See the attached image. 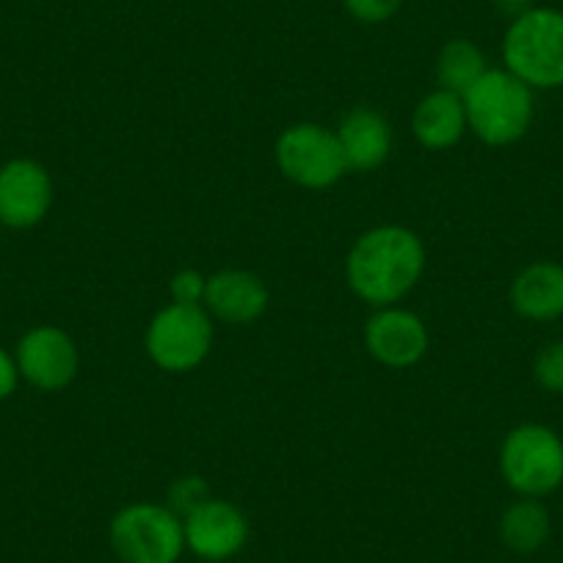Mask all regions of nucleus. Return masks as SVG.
<instances>
[{"label": "nucleus", "instance_id": "dca6fc26", "mask_svg": "<svg viewBox=\"0 0 563 563\" xmlns=\"http://www.w3.org/2000/svg\"><path fill=\"white\" fill-rule=\"evenodd\" d=\"M550 511L536 497H519L500 517L503 544L511 552H519V555H530V552L541 550L550 539Z\"/></svg>", "mask_w": 563, "mask_h": 563}, {"label": "nucleus", "instance_id": "20e7f679", "mask_svg": "<svg viewBox=\"0 0 563 563\" xmlns=\"http://www.w3.org/2000/svg\"><path fill=\"white\" fill-rule=\"evenodd\" d=\"M108 539L122 563H177L186 552L183 519L166 503H130L113 514Z\"/></svg>", "mask_w": 563, "mask_h": 563}, {"label": "nucleus", "instance_id": "412c9836", "mask_svg": "<svg viewBox=\"0 0 563 563\" xmlns=\"http://www.w3.org/2000/svg\"><path fill=\"white\" fill-rule=\"evenodd\" d=\"M343 7L360 23L378 25L393 20L400 12V7H404V0H343Z\"/></svg>", "mask_w": 563, "mask_h": 563}, {"label": "nucleus", "instance_id": "9d476101", "mask_svg": "<svg viewBox=\"0 0 563 563\" xmlns=\"http://www.w3.org/2000/svg\"><path fill=\"white\" fill-rule=\"evenodd\" d=\"M53 208V177L40 161L12 158L0 166V224L31 230Z\"/></svg>", "mask_w": 563, "mask_h": 563}, {"label": "nucleus", "instance_id": "9b49d317", "mask_svg": "<svg viewBox=\"0 0 563 563\" xmlns=\"http://www.w3.org/2000/svg\"><path fill=\"white\" fill-rule=\"evenodd\" d=\"M186 550L199 561L224 563L235 558L249 541V519L235 503L210 497L183 519Z\"/></svg>", "mask_w": 563, "mask_h": 563}, {"label": "nucleus", "instance_id": "4be33fe9", "mask_svg": "<svg viewBox=\"0 0 563 563\" xmlns=\"http://www.w3.org/2000/svg\"><path fill=\"white\" fill-rule=\"evenodd\" d=\"M23 382L20 378L18 360H14L12 351H7L0 345V400H9L14 393H18V384Z\"/></svg>", "mask_w": 563, "mask_h": 563}, {"label": "nucleus", "instance_id": "2eb2a0df", "mask_svg": "<svg viewBox=\"0 0 563 563\" xmlns=\"http://www.w3.org/2000/svg\"><path fill=\"white\" fill-rule=\"evenodd\" d=\"M511 307L528 321H555L563 316V265L539 260L514 276Z\"/></svg>", "mask_w": 563, "mask_h": 563}, {"label": "nucleus", "instance_id": "6e6552de", "mask_svg": "<svg viewBox=\"0 0 563 563\" xmlns=\"http://www.w3.org/2000/svg\"><path fill=\"white\" fill-rule=\"evenodd\" d=\"M14 360L20 378L40 393H62L78 378L80 371L78 343L62 327L51 323L29 329L20 338Z\"/></svg>", "mask_w": 563, "mask_h": 563}, {"label": "nucleus", "instance_id": "ddd939ff", "mask_svg": "<svg viewBox=\"0 0 563 563\" xmlns=\"http://www.w3.org/2000/svg\"><path fill=\"white\" fill-rule=\"evenodd\" d=\"M338 141L349 172H376L393 155V128L373 108H354L338 124Z\"/></svg>", "mask_w": 563, "mask_h": 563}, {"label": "nucleus", "instance_id": "4468645a", "mask_svg": "<svg viewBox=\"0 0 563 563\" xmlns=\"http://www.w3.org/2000/svg\"><path fill=\"white\" fill-rule=\"evenodd\" d=\"M411 133L431 153H445L456 147L464 133H470L462 95H453L448 89L429 91L411 113Z\"/></svg>", "mask_w": 563, "mask_h": 563}, {"label": "nucleus", "instance_id": "f03ea898", "mask_svg": "<svg viewBox=\"0 0 563 563\" xmlns=\"http://www.w3.org/2000/svg\"><path fill=\"white\" fill-rule=\"evenodd\" d=\"M467 111V130L486 147H511L533 124V89L517 75L503 69H486L462 95Z\"/></svg>", "mask_w": 563, "mask_h": 563}, {"label": "nucleus", "instance_id": "f3484780", "mask_svg": "<svg viewBox=\"0 0 563 563\" xmlns=\"http://www.w3.org/2000/svg\"><path fill=\"white\" fill-rule=\"evenodd\" d=\"M489 69L484 51L470 40H451L437 58V78L440 89L464 95L481 75Z\"/></svg>", "mask_w": 563, "mask_h": 563}, {"label": "nucleus", "instance_id": "6ab92c4d", "mask_svg": "<svg viewBox=\"0 0 563 563\" xmlns=\"http://www.w3.org/2000/svg\"><path fill=\"white\" fill-rule=\"evenodd\" d=\"M536 384L547 393L563 395V340L547 343L533 362Z\"/></svg>", "mask_w": 563, "mask_h": 563}, {"label": "nucleus", "instance_id": "a211bd4d", "mask_svg": "<svg viewBox=\"0 0 563 563\" xmlns=\"http://www.w3.org/2000/svg\"><path fill=\"white\" fill-rule=\"evenodd\" d=\"M210 486L202 475H180L177 481H172L169 492H166V506L177 514L180 519H186L188 514L197 511L202 503L210 500Z\"/></svg>", "mask_w": 563, "mask_h": 563}, {"label": "nucleus", "instance_id": "7ed1b4c3", "mask_svg": "<svg viewBox=\"0 0 563 563\" xmlns=\"http://www.w3.org/2000/svg\"><path fill=\"white\" fill-rule=\"evenodd\" d=\"M503 62L530 89L563 86V12L533 7L511 20L503 36Z\"/></svg>", "mask_w": 563, "mask_h": 563}, {"label": "nucleus", "instance_id": "f257e3e1", "mask_svg": "<svg viewBox=\"0 0 563 563\" xmlns=\"http://www.w3.org/2000/svg\"><path fill=\"white\" fill-rule=\"evenodd\" d=\"M426 271V246L404 224H378L362 232L345 260V279L356 299L371 307H393L417 288Z\"/></svg>", "mask_w": 563, "mask_h": 563}, {"label": "nucleus", "instance_id": "39448f33", "mask_svg": "<svg viewBox=\"0 0 563 563\" xmlns=\"http://www.w3.org/2000/svg\"><path fill=\"white\" fill-rule=\"evenodd\" d=\"M503 481L519 497L552 495L563 484V440L541 422H522L500 445Z\"/></svg>", "mask_w": 563, "mask_h": 563}, {"label": "nucleus", "instance_id": "5701e85b", "mask_svg": "<svg viewBox=\"0 0 563 563\" xmlns=\"http://www.w3.org/2000/svg\"><path fill=\"white\" fill-rule=\"evenodd\" d=\"M492 7H495V12L500 14V18H506L508 23H511V20L522 18L525 12H530L536 3L533 0H492Z\"/></svg>", "mask_w": 563, "mask_h": 563}, {"label": "nucleus", "instance_id": "aec40b11", "mask_svg": "<svg viewBox=\"0 0 563 563\" xmlns=\"http://www.w3.org/2000/svg\"><path fill=\"white\" fill-rule=\"evenodd\" d=\"M172 305L183 307H205V294H208V276L197 268H183L172 276L169 282Z\"/></svg>", "mask_w": 563, "mask_h": 563}, {"label": "nucleus", "instance_id": "0eeeda50", "mask_svg": "<svg viewBox=\"0 0 563 563\" xmlns=\"http://www.w3.org/2000/svg\"><path fill=\"white\" fill-rule=\"evenodd\" d=\"M213 338V318L205 307L166 305L150 321L144 349L161 371L191 373L208 360Z\"/></svg>", "mask_w": 563, "mask_h": 563}, {"label": "nucleus", "instance_id": "f8f14e48", "mask_svg": "<svg viewBox=\"0 0 563 563\" xmlns=\"http://www.w3.org/2000/svg\"><path fill=\"white\" fill-rule=\"evenodd\" d=\"M271 294L254 271L224 268L208 276L205 310L210 318L230 327H249L268 310Z\"/></svg>", "mask_w": 563, "mask_h": 563}, {"label": "nucleus", "instance_id": "1a4fd4ad", "mask_svg": "<svg viewBox=\"0 0 563 563\" xmlns=\"http://www.w3.org/2000/svg\"><path fill=\"white\" fill-rule=\"evenodd\" d=\"M365 349L378 365L389 371H406L415 367L422 356L429 354V329L420 316L404 307H378L365 323Z\"/></svg>", "mask_w": 563, "mask_h": 563}, {"label": "nucleus", "instance_id": "423d86ee", "mask_svg": "<svg viewBox=\"0 0 563 563\" xmlns=\"http://www.w3.org/2000/svg\"><path fill=\"white\" fill-rule=\"evenodd\" d=\"M274 161L282 177L307 191H327L349 172L338 133L318 122H299L282 130L274 144Z\"/></svg>", "mask_w": 563, "mask_h": 563}]
</instances>
